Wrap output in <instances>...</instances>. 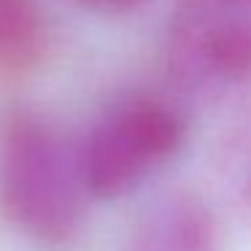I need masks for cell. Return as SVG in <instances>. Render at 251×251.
I'll return each mask as SVG.
<instances>
[{
    "instance_id": "cell-1",
    "label": "cell",
    "mask_w": 251,
    "mask_h": 251,
    "mask_svg": "<svg viewBox=\"0 0 251 251\" xmlns=\"http://www.w3.org/2000/svg\"><path fill=\"white\" fill-rule=\"evenodd\" d=\"M87 200L78 146L27 105L0 116V213L38 246H68L84 227Z\"/></svg>"
},
{
    "instance_id": "cell-2",
    "label": "cell",
    "mask_w": 251,
    "mask_h": 251,
    "mask_svg": "<svg viewBox=\"0 0 251 251\" xmlns=\"http://www.w3.org/2000/svg\"><path fill=\"white\" fill-rule=\"evenodd\" d=\"M184 141V111L170 98L157 92L119 95L78 143L89 197L116 200L135 192L181 151Z\"/></svg>"
},
{
    "instance_id": "cell-3",
    "label": "cell",
    "mask_w": 251,
    "mask_h": 251,
    "mask_svg": "<svg viewBox=\"0 0 251 251\" xmlns=\"http://www.w3.org/2000/svg\"><path fill=\"white\" fill-rule=\"evenodd\" d=\"M162 54L181 92H222L251 81V0H173Z\"/></svg>"
},
{
    "instance_id": "cell-4",
    "label": "cell",
    "mask_w": 251,
    "mask_h": 251,
    "mask_svg": "<svg viewBox=\"0 0 251 251\" xmlns=\"http://www.w3.org/2000/svg\"><path fill=\"white\" fill-rule=\"evenodd\" d=\"M122 251H219V219L195 189L159 195L130 227Z\"/></svg>"
},
{
    "instance_id": "cell-5",
    "label": "cell",
    "mask_w": 251,
    "mask_h": 251,
    "mask_svg": "<svg viewBox=\"0 0 251 251\" xmlns=\"http://www.w3.org/2000/svg\"><path fill=\"white\" fill-rule=\"evenodd\" d=\"M49 46L38 0H0V81H19L41 65Z\"/></svg>"
},
{
    "instance_id": "cell-6",
    "label": "cell",
    "mask_w": 251,
    "mask_h": 251,
    "mask_svg": "<svg viewBox=\"0 0 251 251\" xmlns=\"http://www.w3.org/2000/svg\"><path fill=\"white\" fill-rule=\"evenodd\" d=\"M222 165L235 205L251 222V105L238 116L229 135L224 138Z\"/></svg>"
},
{
    "instance_id": "cell-7",
    "label": "cell",
    "mask_w": 251,
    "mask_h": 251,
    "mask_svg": "<svg viewBox=\"0 0 251 251\" xmlns=\"http://www.w3.org/2000/svg\"><path fill=\"white\" fill-rule=\"evenodd\" d=\"M81 8L92 14H103V17H125L132 14L146 3V0H76Z\"/></svg>"
}]
</instances>
